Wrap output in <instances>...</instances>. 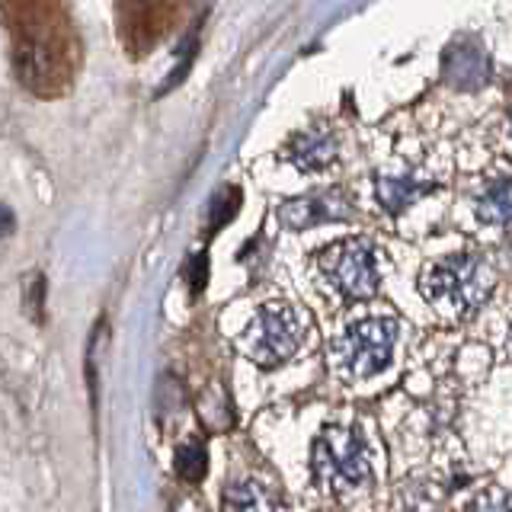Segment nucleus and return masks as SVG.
I'll return each instance as SVG.
<instances>
[{"instance_id":"1","label":"nucleus","mask_w":512,"mask_h":512,"mask_svg":"<svg viewBox=\"0 0 512 512\" xmlns=\"http://www.w3.org/2000/svg\"><path fill=\"white\" fill-rule=\"evenodd\" d=\"M7 20L23 84L42 96L64 90L74 74V48L58 0H7Z\"/></svg>"},{"instance_id":"2","label":"nucleus","mask_w":512,"mask_h":512,"mask_svg":"<svg viewBox=\"0 0 512 512\" xmlns=\"http://www.w3.org/2000/svg\"><path fill=\"white\" fill-rule=\"evenodd\" d=\"M423 298L448 317H464L480 308L493 292V269L480 256H448L432 263L423 279Z\"/></svg>"},{"instance_id":"3","label":"nucleus","mask_w":512,"mask_h":512,"mask_svg":"<svg viewBox=\"0 0 512 512\" xmlns=\"http://www.w3.org/2000/svg\"><path fill=\"white\" fill-rule=\"evenodd\" d=\"M314 480L327 493H352L372 480V455L365 436L352 426H327L314 442Z\"/></svg>"},{"instance_id":"4","label":"nucleus","mask_w":512,"mask_h":512,"mask_svg":"<svg viewBox=\"0 0 512 512\" xmlns=\"http://www.w3.org/2000/svg\"><path fill=\"white\" fill-rule=\"evenodd\" d=\"M304 340V320L292 304L272 301L256 311V317L247 324L240 336V352L256 365L272 368L285 359H292Z\"/></svg>"},{"instance_id":"5","label":"nucleus","mask_w":512,"mask_h":512,"mask_svg":"<svg viewBox=\"0 0 512 512\" xmlns=\"http://www.w3.org/2000/svg\"><path fill=\"white\" fill-rule=\"evenodd\" d=\"M397 320L394 317H368L352 324L333 343V362L346 378H372L384 372L394 356Z\"/></svg>"},{"instance_id":"6","label":"nucleus","mask_w":512,"mask_h":512,"mask_svg":"<svg viewBox=\"0 0 512 512\" xmlns=\"http://www.w3.org/2000/svg\"><path fill=\"white\" fill-rule=\"evenodd\" d=\"M324 279L333 292H340L349 301H365L378 292V260L375 247L362 237L340 240V244L327 247L317 260Z\"/></svg>"},{"instance_id":"7","label":"nucleus","mask_w":512,"mask_h":512,"mask_svg":"<svg viewBox=\"0 0 512 512\" xmlns=\"http://www.w3.org/2000/svg\"><path fill=\"white\" fill-rule=\"evenodd\" d=\"M119 39L132 58L148 55L176 20V0H119Z\"/></svg>"},{"instance_id":"8","label":"nucleus","mask_w":512,"mask_h":512,"mask_svg":"<svg viewBox=\"0 0 512 512\" xmlns=\"http://www.w3.org/2000/svg\"><path fill=\"white\" fill-rule=\"evenodd\" d=\"M442 74L448 80V87L455 90H480L490 80V55L484 52V45L477 39H458L445 52Z\"/></svg>"},{"instance_id":"9","label":"nucleus","mask_w":512,"mask_h":512,"mask_svg":"<svg viewBox=\"0 0 512 512\" xmlns=\"http://www.w3.org/2000/svg\"><path fill=\"white\" fill-rule=\"evenodd\" d=\"M346 202L340 196H308V199H295V202H285L279 208V218L288 224V228H314V224H324V221H336V218H346Z\"/></svg>"},{"instance_id":"10","label":"nucleus","mask_w":512,"mask_h":512,"mask_svg":"<svg viewBox=\"0 0 512 512\" xmlns=\"http://www.w3.org/2000/svg\"><path fill=\"white\" fill-rule=\"evenodd\" d=\"M436 186L432 180H423L416 173H400V176H378V202L388 212H404L413 202H420L426 192Z\"/></svg>"},{"instance_id":"11","label":"nucleus","mask_w":512,"mask_h":512,"mask_svg":"<svg viewBox=\"0 0 512 512\" xmlns=\"http://www.w3.org/2000/svg\"><path fill=\"white\" fill-rule=\"evenodd\" d=\"M336 157V141L330 132H304L288 144V160L301 170H324Z\"/></svg>"},{"instance_id":"12","label":"nucleus","mask_w":512,"mask_h":512,"mask_svg":"<svg viewBox=\"0 0 512 512\" xmlns=\"http://www.w3.org/2000/svg\"><path fill=\"white\" fill-rule=\"evenodd\" d=\"M477 218L484 224L512 221V180H496L477 196Z\"/></svg>"},{"instance_id":"13","label":"nucleus","mask_w":512,"mask_h":512,"mask_svg":"<svg viewBox=\"0 0 512 512\" xmlns=\"http://www.w3.org/2000/svg\"><path fill=\"white\" fill-rule=\"evenodd\" d=\"M224 509H276L279 500L276 496H269V490H263L260 484H234L228 493H224L221 500Z\"/></svg>"},{"instance_id":"14","label":"nucleus","mask_w":512,"mask_h":512,"mask_svg":"<svg viewBox=\"0 0 512 512\" xmlns=\"http://www.w3.org/2000/svg\"><path fill=\"white\" fill-rule=\"evenodd\" d=\"M173 464H176V474H180L186 484H199L208 471V455L199 442H183L180 448H176Z\"/></svg>"},{"instance_id":"15","label":"nucleus","mask_w":512,"mask_h":512,"mask_svg":"<svg viewBox=\"0 0 512 512\" xmlns=\"http://www.w3.org/2000/svg\"><path fill=\"white\" fill-rule=\"evenodd\" d=\"M240 208V189L237 186H228L224 192H218L215 202H212V218H208V231H221L224 224H228Z\"/></svg>"},{"instance_id":"16","label":"nucleus","mask_w":512,"mask_h":512,"mask_svg":"<svg viewBox=\"0 0 512 512\" xmlns=\"http://www.w3.org/2000/svg\"><path fill=\"white\" fill-rule=\"evenodd\" d=\"M42 295H45V279L32 276V282H29V311H32V317H39V311H42Z\"/></svg>"},{"instance_id":"17","label":"nucleus","mask_w":512,"mask_h":512,"mask_svg":"<svg viewBox=\"0 0 512 512\" xmlns=\"http://www.w3.org/2000/svg\"><path fill=\"white\" fill-rule=\"evenodd\" d=\"M205 285V256H196L192 260V292H202Z\"/></svg>"},{"instance_id":"18","label":"nucleus","mask_w":512,"mask_h":512,"mask_svg":"<svg viewBox=\"0 0 512 512\" xmlns=\"http://www.w3.org/2000/svg\"><path fill=\"white\" fill-rule=\"evenodd\" d=\"M13 231V215H10V208L0 205V237L10 234Z\"/></svg>"},{"instance_id":"19","label":"nucleus","mask_w":512,"mask_h":512,"mask_svg":"<svg viewBox=\"0 0 512 512\" xmlns=\"http://www.w3.org/2000/svg\"><path fill=\"white\" fill-rule=\"evenodd\" d=\"M509 122H512V119H509Z\"/></svg>"}]
</instances>
